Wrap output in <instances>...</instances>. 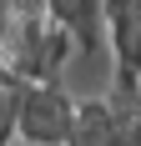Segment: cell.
Segmentation results:
<instances>
[{"label": "cell", "mask_w": 141, "mask_h": 146, "mask_svg": "<svg viewBox=\"0 0 141 146\" xmlns=\"http://www.w3.org/2000/svg\"><path fill=\"white\" fill-rule=\"evenodd\" d=\"M76 96L61 81H20L15 86V141L25 146H70Z\"/></svg>", "instance_id": "6da1fadb"}, {"label": "cell", "mask_w": 141, "mask_h": 146, "mask_svg": "<svg viewBox=\"0 0 141 146\" xmlns=\"http://www.w3.org/2000/svg\"><path fill=\"white\" fill-rule=\"evenodd\" d=\"M45 15L56 20L61 30H70V40H76V60H81L86 71H101L106 76V86H111V30H106V10H101V0H45Z\"/></svg>", "instance_id": "7a4b0ae2"}]
</instances>
